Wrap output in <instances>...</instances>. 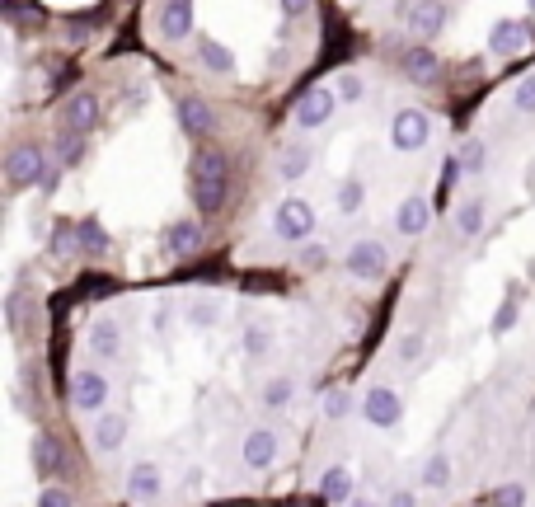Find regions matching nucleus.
<instances>
[{
	"mask_svg": "<svg viewBox=\"0 0 535 507\" xmlns=\"http://www.w3.org/2000/svg\"><path fill=\"white\" fill-rule=\"evenodd\" d=\"M193 202H198L202 216L226 207V155L212 151V146L193 155Z\"/></svg>",
	"mask_w": 535,
	"mask_h": 507,
	"instance_id": "f257e3e1",
	"label": "nucleus"
},
{
	"mask_svg": "<svg viewBox=\"0 0 535 507\" xmlns=\"http://www.w3.org/2000/svg\"><path fill=\"white\" fill-rule=\"evenodd\" d=\"M47 174V151L38 146V141H24V146H15V151L5 155V179H10V188H33L43 184Z\"/></svg>",
	"mask_w": 535,
	"mask_h": 507,
	"instance_id": "f03ea898",
	"label": "nucleus"
},
{
	"mask_svg": "<svg viewBox=\"0 0 535 507\" xmlns=\"http://www.w3.org/2000/svg\"><path fill=\"white\" fill-rule=\"evenodd\" d=\"M432 141V118L423 113V108H399L395 113V123H390V146L404 155L413 151H423Z\"/></svg>",
	"mask_w": 535,
	"mask_h": 507,
	"instance_id": "7ed1b4c3",
	"label": "nucleus"
},
{
	"mask_svg": "<svg viewBox=\"0 0 535 507\" xmlns=\"http://www.w3.org/2000/svg\"><path fill=\"white\" fill-rule=\"evenodd\" d=\"M334 108H338V94L315 85V90H306L296 104H291V123L301 127V132H315V127H324L334 118Z\"/></svg>",
	"mask_w": 535,
	"mask_h": 507,
	"instance_id": "20e7f679",
	"label": "nucleus"
},
{
	"mask_svg": "<svg viewBox=\"0 0 535 507\" xmlns=\"http://www.w3.org/2000/svg\"><path fill=\"white\" fill-rule=\"evenodd\" d=\"M273 231L282 235V240H291V245L310 240V235H315V207H310L306 198H287L273 216Z\"/></svg>",
	"mask_w": 535,
	"mask_h": 507,
	"instance_id": "39448f33",
	"label": "nucleus"
},
{
	"mask_svg": "<svg viewBox=\"0 0 535 507\" xmlns=\"http://www.w3.org/2000/svg\"><path fill=\"white\" fill-rule=\"evenodd\" d=\"M343 263H348L352 277H362V282H381L385 268H390V249H385L381 240H357Z\"/></svg>",
	"mask_w": 535,
	"mask_h": 507,
	"instance_id": "423d86ee",
	"label": "nucleus"
},
{
	"mask_svg": "<svg viewBox=\"0 0 535 507\" xmlns=\"http://www.w3.org/2000/svg\"><path fill=\"white\" fill-rule=\"evenodd\" d=\"M71 404H76L80 414H104V404H108V381H104V371L80 367L76 376H71Z\"/></svg>",
	"mask_w": 535,
	"mask_h": 507,
	"instance_id": "0eeeda50",
	"label": "nucleus"
},
{
	"mask_svg": "<svg viewBox=\"0 0 535 507\" xmlns=\"http://www.w3.org/2000/svg\"><path fill=\"white\" fill-rule=\"evenodd\" d=\"M362 418H367L371 428H395L399 418H404V404L390 385H371L367 395H362Z\"/></svg>",
	"mask_w": 535,
	"mask_h": 507,
	"instance_id": "6e6552de",
	"label": "nucleus"
},
{
	"mask_svg": "<svg viewBox=\"0 0 535 507\" xmlns=\"http://www.w3.org/2000/svg\"><path fill=\"white\" fill-rule=\"evenodd\" d=\"M531 47V24H521V19H498L489 29V52L493 57H517Z\"/></svg>",
	"mask_w": 535,
	"mask_h": 507,
	"instance_id": "1a4fd4ad",
	"label": "nucleus"
},
{
	"mask_svg": "<svg viewBox=\"0 0 535 507\" xmlns=\"http://www.w3.org/2000/svg\"><path fill=\"white\" fill-rule=\"evenodd\" d=\"M160 493H165V475H160V465L155 461L132 465V475H127V498H132L137 507H151Z\"/></svg>",
	"mask_w": 535,
	"mask_h": 507,
	"instance_id": "9d476101",
	"label": "nucleus"
},
{
	"mask_svg": "<svg viewBox=\"0 0 535 507\" xmlns=\"http://www.w3.org/2000/svg\"><path fill=\"white\" fill-rule=\"evenodd\" d=\"M404 24H409V33H418V38H437V33L446 29V5L442 0H413Z\"/></svg>",
	"mask_w": 535,
	"mask_h": 507,
	"instance_id": "9b49d317",
	"label": "nucleus"
},
{
	"mask_svg": "<svg viewBox=\"0 0 535 507\" xmlns=\"http://www.w3.org/2000/svg\"><path fill=\"white\" fill-rule=\"evenodd\" d=\"M188 33H193V0H165L160 5V38L184 43Z\"/></svg>",
	"mask_w": 535,
	"mask_h": 507,
	"instance_id": "f8f14e48",
	"label": "nucleus"
},
{
	"mask_svg": "<svg viewBox=\"0 0 535 507\" xmlns=\"http://www.w3.org/2000/svg\"><path fill=\"white\" fill-rule=\"evenodd\" d=\"M240 456H245L249 470H273L277 465V432L273 428H254L240 446Z\"/></svg>",
	"mask_w": 535,
	"mask_h": 507,
	"instance_id": "ddd939ff",
	"label": "nucleus"
},
{
	"mask_svg": "<svg viewBox=\"0 0 535 507\" xmlns=\"http://www.w3.org/2000/svg\"><path fill=\"white\" fill-rule=\"evenodd\" d=\"M428 226H432V202L428 198H418V193H413V198L399 202V212H395V231L399 235L418 240V235L428 231Z\"/></svg>",
	"mask_w": 535,
	"mask_h": 507,
	"instance_id": "4468645a",
	"label": "nucleus"
},
{
	"mask_svg": "<svg viewBox=\"0 0 535 507\" xmlns=\"http://www.w3.org/2000/svg\"><path fill=\"white\" fill-rule=\"evenodd\" d=\"M94 123H99V99H94V94L80 90V94H71V99L62 104V127H71V132L85 137Z\"/></svg>",
	"mask_w": 535,
	"mask_h": 507,
	"instance_id": "2eb2a0df",
	"label": "nucleus"
},
{
	"mask_svg": "<svg viewBox=\"0 0 535 507\" xmlns=\"http://www.w3.org/2000/svg\"><path fill=\"white\" fill-rule=\"evenodd\" d=\"M202 249V226L198 221H174V226H165V254H174V259H188V254H198Z\"/></svg>",
	"mask_w": 535,
	"mask_h": 507,
	"instance_id": "dca6fc26",
	"label": "nucleus"
},
{
	"mask_svg": "<svg viewBox=\"0 0 535 507\" xmlns=\"http://www.w3.org/2000/svg\"><path fill=\"white\" fill-rule=\"evenodd\" d=\"M123 446H127V418L99 414V423H94V451H99V456H113V451H123Z\"/></svg>",
	"mask_w": 535,
	"mask_h": 507,
	"instance_id": "f3484780",
	"label": "nucleus"
},
{
	"mask_svg": "<svg viewBox=\"0 0 535 507\" xmlns=\"http://www.w3.org/2000/svg\"><path fill=\"white\" fill-rule=\"evenodd\" d=\"M320 498L324 503H334V507H343V503H352V470L348 465H329L320 475Z\"/></svg>",
	"mask_w": 535,
	"mask_h": 507,
	"instance_id": "a211bd4d",
	"label": "nucleus"
},
{
	"mask_svg": "<svg viewBox=\"0 0 535 507\" xmlns=\"http://www.w3.org/2000/svg\"><path fill=\"white\" fill-rule=\"evenodd\" d=\"M310 160H315V151H310V141H291L287 151L277 155V174H282L287 184H296V179H306Z\"/></svg>",
	"mask_w": 535,
	"mask_h": 507,
	"instance_id": "6ab92c4d",
	"label": "nucleus"
},
{
	"mask_svg": "<svg viewBox=\"0 0 535 507\" xmlns=\"http://www.w3.org/2000/svg\"><path fill=\"white\" fill-rule=\"evenodd\" d=\"M404 76H409L413 85H432V80H437V52H432V47H409V52H404Z\"/></svg>",
	"mask_w": 535,
	"mask_h": 507,
	"instance_id": "aec40b11",
	"label": "nucleus"
},
{
	"mask_svg": "<svg viewBox=\"0 0 535 507\" xmlns=\"http://www.w3.org/2000/svg\"><path fill=\"white\" fill-rule=\"evenodd\" d=\"M179 123H184L188 137H207V132L216 127V118L202 99H179Z\"/></svg>",
	"mask_w": 535,
	"mask_h": 507,
	"instance_id": "412c9836",
	"label": "nucleus"
},
{
	"mask_svg": "<svg viewBox=\"0 0 535 507\" xmlns=\"http://www.w3.org/2000/svg\"><path fill=\"white\" fill-rule=\"evenodd\" d=\"M90 353L94 357H118L123 353V329H118L113 320H99L90 329Z\"/></svg>",
	"mask_w": 535,
	"mask_h": 507,
	"instance_id": "4be33fe9",
	"label": "nucleus"
},
{
	"mask_svg": "<svg viewBox=\"0 0 535 507\" xmlns=\"http://www.w3.org/2000/svg\"><path fill=\"white\" fill-rule=\"evenodd\" d=\"M198 57H202V66H207V71H216V76H230V71H235V52H230L226 43H216V38H202Z\"/></svg>",
	"mask_w": 535,
	"mask_h": 507,
	"instance_id": "5701e85b",
	"label": "nucleus"
},
{
	"mask_svg": "<svg viewBox=\"0 0 535 507\" xmlns=\"http://www.w3.org/2000/svg\"><path fill=\"white\" fill-rule=\"evenodd\" d=\"M57 465H62V442H57V437H38V442H33V470H38V475H57Z\"/></svg>",
	"mask_w": 535,
	"mask_h": 507,
	"instance_id": "b1692460",
	"label": "nucleus"
},
{
	"mask_svg": "<svg viewBox=\"0 0 535 507\" xmlns=\"http://www.w3.org/2000/svg\"><path fill=\"white\" fill-rule=\"evenodd\" d=\"M484 198H470V202H460V212H456V231L465 235V240H474V235L484 231Z\"/></svg>",
	"mask_w": 535,
	"mask_h": 507,
	"instance_id": "393cba45",
	"label": "nucleus"
},
{
	"mask_svg": "<svg viewBox=\"0 0 535 507\" xmlns=\"http://www.w3.org/2000/svg\"><path fill=\"white\" fill-rule=\"evenodd\" d=\"M362 198H367V188H362V179H338L334 202H338V212H343V216L357 212V207H362Z\"/></svg>",
	"mask_w": 535,
	"mask_h": 507,
	"instance_id": "a878e982",
	"label": "nucleus"
},
{
	"mask_svg": "<svg viewBox=\"0 0 535 507\" xmlns=\"http://www.w3.org/2000/svg\"><path fill=\"white\" fill-rule=\"evenodd\" d=\"M184 320H188V329H212L216 320H221V306L216 301H188V310H184Z\"/></svg>",
	"mask_w": 535,
	"mask_h": 507,
	"instance_id": "bb28decb",
	"label": "nucleus"
},
{
	"mask_svg": "<svg viewBox=\"0 0 535 507\" xmlns=\"http://www.w3.org/2000/svg\"><path fill=\"white\" fill-rule=\"evenodd\" d=\"M291 395H296V381H291V376H277V381L263 385V409H287Z\"/></svg>",
	"mask_w": 535,
	"mask_h": 507,
	"instance_id": "cd10ccee",
	"label": "nucleus"
},
{
	"mask_svg": "<svg viewBox=\"0 0 535 507\" xmlns=\"http://www.w3.org/2000/svg\"><path fill=\"white\" fill-rule=\"evenodd\" d=\"M80 155H85V137L71 132V127H62V137H57V160H62V165H80Z\"/></svg>",
	"mask_w": 535,
	"mask_h": 507,
	"instance_id": "c85d7f7f",
	"label": "nucleus"
},
{
	"mask_svg": "<svg viewBox=\"0 0 535 507\" xmlns=\"http://www.w3.org/2000/svg\"><path fill=\"white\" fill-rule=\"evenodd\" d=\"M76 235H80V245L90 249V254H104V249H108L104 226H99V221H90V216H85V221H76Z\"/></svg>",
	"mask_w": 535,
	"mask_h": 507,
	"instance_id": "c756f323",
	"label": "nucleus"
},
{
	"mask_svg": "<svg viewBox=\"0 0 535 507\" xmlns=\"http://www.w3.org/2000/svg\"><path fill=\"white\" fill-rule=\"evenodd\" d=\"M423 484H428V489H446V484H451V461H446L442 451L428 456V465H423Z\"/></svg>",
	"mask_w": 535,
	"mask_h": 507,
	"instance_id": "7c9ffc66",
	"label": "nucleus"
},
{
	"mask_svg": "<svg viewBox=\"0 0 535 507\" xmlns=\"http://www.w3.org/2000/svg\"><path fill=\"white\" fill-rule=\"evenodd\" d=\"M334 94H338V104H357V99L367 94V80L357 76V71H343V76H338V85H334Z\"/></svg>",
	"mask_w": 535,
	"mask_h": 507,
	"instance_id": "2f4dec72",
	"label": "nucleus"
},
{
	"mask_svg": "<svg viewBox=\"0 0 535 507\" xmlns=\"http://www.w3.org/2000/svg\"><path fill=\"white\" fill-rule=\"evenodd\" d=\"M348 414H352V395L348 390H329V395H324V418H329V423H343Z\"/></svg>",
	"mask_w": 535,
	"mask_h": 507,
	"instance_id": "473e14b6",
	"label": "nucleus"
},
{
	"mask_svg": "<svg viewBox=\"0 0 535 507\" xmlns=\"http://www.w3.org/2000/svg\"><path fill=\"white\" fill-rule=\"evenodd\" d=\"M484 503L489 507H526V489H521V484H503V489L484 493Z\"/></svg>",
	"mask_w": 535,
	"mask_h": 507,
	"instance_id": "72a5a7b5",
	"label": "nucleus"
},
{
	"mask_svg": "<svg viewBox=\"0 0 535 507\" xmlns=\"http://www.w3.org/2000/svg\"><path fill=\"white\" fill-rule=\"evenodd\" d=\"M273 348V329H263V324H249L245 329V353L249 357H263Z\"/></svg>",
	"mask_w": 535,
	"mask_h": 507,
	"instance_id": "f704fd0d",
	"label": "nucleus"
},
{
	"mask_svg": "<svg viewBox=\"0 0 535 507\" xmlns=\"http://www.w3.org/2000/svg\"><path fill=\"white\" fill-rule=\"evenodd\" d=\"M512 324H517V287L507 292V301L498 306V315H493V334H507Z\"/></svg>",
	"mask_w": 535,
	"mask_h": 507,
	"instance_id": "c9c22d12",
	"label": "nucleus"
},
{
	"mask_svg": "<svg viewBox=\"0 0 535 507\" xmlns=\"http://www.w3.org/2000/svg\"><path fill=\"white\" fill-rule=\"evenodd\" d=\"M460 160H465V169H470V174H484V165H489V151H484V141H465Z\"/></svg>",
	"mask_w": 535,
	"mask_h": 507,
	"instance_id": "e433bc0d",
	"label": "nucleus"
},
{
	"mask_svg": "<svg viewBox=\"0 0 535 507\" xmlns=\"http://www.w3.org/2000/svg\"><path fill=\"white\" fill-rule=\"evenodd\" d=\"M465 174H470V169H465V160H460V155H446V160H442V184L446 188H456Z\"/></svg>",
	"mask_w": 535,
	"mask_h": 507,
	"instance_id": "4c0bfd02",
	"label": "nucleus"
},
{
	"mask_svg": "<svg viewBox=\"0 0 535 507\" xmlns=\"http://www.w3.org/2000/svg\"><path fill=\"white\" fill-rule=\"evenodd\" d=\"M38 507H76V498L66 489H43L38 493Z\"/></svg>",
	"mask_w": 535,
	"mask_h": 507,
	"instance_id": "58836bf2",
	"label": "nucleus"
},
{
	"mask_svg": "<svg viewBox=\"0 0 535 507\" xmlns=\"http://www.w3.org/2000/svg\"><path fill=\"white\" fill-rule=\"evenodd\" d=\"M517 108L521 113H535V76H526L517 85Z\"/></svg>",
	"mask_w": 535,
	"mask_h": 507,
	"instance_id": "ea45409f",
	"label": "nucleus"
},
{
	"mask_svg": "<svg viewBox=\"0 0 535 507\" xmlns=\"http://www.w3.org/2000/svg\"><path fill=\"white\" fill-rule=\"evenodd\" d=\"M329 263V249L324 245H306L301 249V268H324Z\"/></svg>",
	"mask_w": 535,
	"mask_h": 507,
	"instance_id": "a19ab883",
	"label": "nucleus"
},
{
	"mask_svg": "<svg viewBox=\"0 0 535 507\" xmlns=\"http://www.w3.org/2000/svg\"><path fill=\"white\" fill-rule=\"evenodd\" d=\"M418 353H423V334H404V338H399V357H404V362H413Z\"/></svg>",
	"mask_w": 535,
	"mask_h": 507,
	"instance_id": "79ce46f5",
	"label": "nucleus"
},
{
	"mask_svg": "<svg viewBox=\"0 0 535 507\" xmlns=\"http://www.w3.org/2000/svg\"><path fill=\"white\" fill-rule=\"evenodd\" d=\"M277 5H282V15L287 19H301L310 10V0H277Z\"/></svg>",
	"mask_w": 535,
	"mask_h": 507,
	"instance_id": "37998d69",
	"label": "nucleus"
},
{
	"mask_svg": "<svg viewBox=\"0 0 535 507\" xmlns=\"http://www.w3.org/2000/svg\"><path fill=\"white\" fill-rule=\"evenodd\" d=\"M57 184H62V169L47 165V174H43V184H38V188H43V193H57Z\"/></svg>",
	"mask_w": 535,
	"mask_h": 507,
	"instance_id": "c03bdc74",
	"label": "nucleus"
},
{
	"mask_svg": "<svg viewBox=\"0 0 535 507\" xmlns=\"http://www.w3.org/2000/svg\"><path fill=\"white\" fill-rule=\"evenodd\" d=\"M385 507H418V498H413L409 489H399V493H390V503Z\"/></svg>",
	"mask_w": 535,
	"mask_h": 507,
	"instance_id": "a18cd8bd",
	"label": "nucleus"
},
{
	"mask_svg": "<svg viewBox=\"0 0 535 507\" xmlns=\"http://www.w3.org/2000/svg\"><path fill=\"white\" fill-rule=\"evenodd\" d=\"M348 507H381V503H376V498H352Z\"/></svg>",
	"mask_w": 535,
	"mask_h": 507,
	"instance_id": "49530a36",
	"label": "nucleus"
},
{
	"mask_svg": "<svg viewBox=\"0 0 535 507\" xmlns=\"http://www.w3.org/2000/svg\"><path fill=\"white\" fill-rule=\"evenodd\" d=\"M526 5H531V10H535V0H526Z\"/></svg>",
	"mask_w": 535,
	"mask_h": 507,
	"instance_id": "de8ad7c7",
	"label": "nucleus"
}]
</instances>
